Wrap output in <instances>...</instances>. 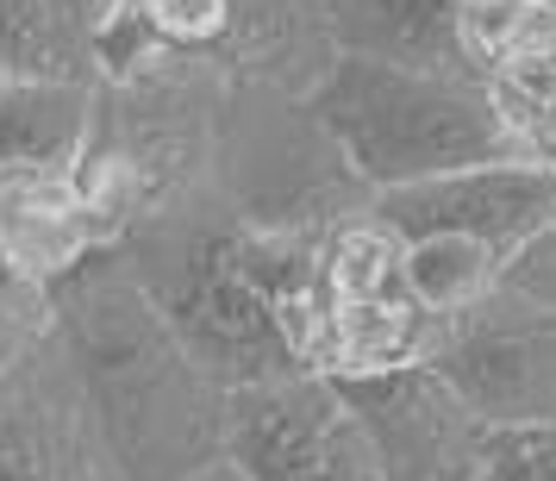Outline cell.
Listing matches in <instances>:
<instances>
[{
    "label": "cell",
    "mask_w": 556,
    "mask_h": 481,
    "mask_svg": "<svg viewBox=\"0 0 556 481\" xmlns=\"http://www.w3.org/2000/svg\"><path fill=\"white\" fill-rule=\"evenodd\" d=\"M313 7L338 51L469 76L456 51V0H313Z\"/></svg>",
    "instance_id": "cell-11"
},
{
    "label": "cell",
    "mask_w": 556,
    "mask_h": 481,
    "mask_svg": "<svg viewBox=\"0 0 556 481\" xmlns=\"http://www.w3.org/2000/svg\"><path fill=\"white\" fill-rule=\"evenodd\" d=\"M56 338L131 481H194L226 456L231 388L181 344L113 251L56 288Z\"/></svg>",
    "instance_id": "cell-1"
},
{
    "label": "cell",
    "mask_w": 556,
    "mask_h": 481,
    "mask_svg": "<svg viewBox=\"0 0 556 481\" xmlns=\"http://www.w3.org/2000/svg\"><path fill=\"white\" fill-rule=\"evenodd\" d=\"M301 101L369 194L501 163V156H531L494 88L451 69H406V63L338 51Z\"/></svg>",
    "instance_id": "cell-2"
},
{
    "label": "cell",
    "mask_w": 556,
    "mask_h": 481,
    "mask_svg": "<svg viewBox=\"0 0 556 481\" xmlns=\"http://www.w3.org/2000/svg\"><path fill=\"white\" fill-rule=\"evenodd\" d=\"M406 288H413V301L426 313H438L451 326V319H463L488 294H501L506 263L488 244H476V238L426 231V238H406Z\"/></svg>",
    "instance_id": "cell-13"
},
{
    "label": "cell",
    "mask_w": 556,
    "mask_h": 481,
    "mask_svg": "<svg viewBox=\"0 0 556 481\" xmlns=\"http://www.w3.org/2000/svg\"><path fill=\"white\" fill-rule=\"evenodd\" d=\"M556 45V0H456V51L476 81Z\"/></svg>",
    "instance_id": "cell-14"
},
{
    "label": "cell",
    "mask_w": 556,
    "mask_h": 481,
    "mask_svg": "<svg viewBox=\"0 0 556 481\" xmlns=\"http://www.w3.org/2000/svg\"><path fill=\"white\" fill-rule=\"evenodd\" d=\"M94 126H101V81H0V169H70L94 144Z\"/></svg>",
    "instance_id": "cell-10"
},
{
    "label": "cell",
    "mask_w": 556,
    "mask_h": 481,
    "mask_svg": "<svg viewBox=\"0 0 556 481\" xmlns=\"http://www.w3.org/2000/svg\"><path fill=\"white\" fill-rule=\"evenodd\" d=\"M0 306H31V313H51L56 294H51V288H38V281H26L13 263H7V251H0Z\"/></svg>",
    "instance_id": "cell-18"
},
{
    "label": "cell",
    "mask_w": 556,
    "mask_h": 481,
    "mask_svg": "<svg viewBox=\"0 0 556 481\" xmlns=\"http://www.w3.org/2000/svg\"><path fill=\"white\" fill-rule=\"evenodd\" d=\"M194 481H256V476L244 469V463H231V456H219V463H206V469H201Z\"/></svg>",
    "instance_id": "cell-19"
},
{
    "label": "cell",
    "mask_w": 556,
    "mask_h": 481,
    "mask_svg": "<svg viewBox=\"0 0 556 481\" xmlns=\"http://www.w3.org/2000/svg\"><path fill=\"white\" fill-rule=\"evenodd\" d=\"M106 7L113 0H0V69L94 81V38Z\"/></svg>",
    "instance_id": "cell-12"
},
{
    "label": "cell",
    "mask_w": 556,
    "mask_h": 481,
    "mask_svg": "<svg viewBox=\"0 0 556 481\" xmlns=\"http://www.w3.org/2000/svg\"><path fill=\"white\" fill-rule=\"evenodd\" d=\"M0 251L26 281L56 294L113 244L81 201L76 169H0Z\"/></svg>",
    "instance_id": "cell-9"
},
{
    "label": "cell",
    "mask_w": 556,
    "mask_h": 481,
    "mask_svg": "<svg viewBox=\"0 0 556 481\" xmlns=\"http://www.w3.org/2000/svg\"><path fill=\"white\" fill-rule=\"evenodd\" d=\"M231 201L219 188H201L188 201L151 213L119 244V263L144 281V294L163 306V319L181 331V344L201 356L226 388L294 376L301 356L281 338L276 313L263 306L251 276L231 251Z\"/></svg>",
    "instance_id": "cell-3"
},
{
    "label": "cell",
    "mask_w": 556,
    "mask_h": 481,
    "mask_svg": "<svg viewBox=\"0 0 556 481\" xmlns=\"http://www.w3.org/2000/svg\"><path fill=\"white\" fill-rule=\"evenodd\" d=\"M0 481H131L56 326L0 381Z\"/></svg>",
    "instance_id": "cell-6"
},
{
    "label": "cell",
    "mask_w": 556,
    "mask_h": 481,
    "mask_svg": "<svg viewBox=\"0 0 556 481\" xmlns=\"http://www.w3.org/2000/svg\"><path fill=\"white\" fill-rule=\"evenodd\" d=\"M401 231V238H426V231H456L476 238L488 251L513 263L556 231V156H501V163H476V169H451L431 181H406L369 201Z\"/></svg>",
    "instance_id": "cell-7"
},
{
    "label": "cell",
    "mask_w": 556,
    "mask_h": 481,
    "mask_svg": "<svg viewBox=\"0 0 556 481\" xmlns=\"http://www.w3.org/2000/svg\"><path fill=\"white\" fill-rule=\"evenodd\" d=\"M56 326V306L51 313H31V306H0V381L13 376Z\"/></svg>",
    "instance_id": "cell-16"
},
{
    "label": "cell",
    "mask_w": 556,
    "mask_h": 481,
    "mask_svg": "<svg viewBox=\"0 0 556 481\" xmlns=\"http://www.w3.org/2000/svg\"><path fill=\"white\" fill-rule=\"evenodd\" d=\"M431 369L488 426H556V306L506 281L501 294L451 319Z\"/></svg>",
    "instance_id": "cell-5"
},
{
    "label": "cell",
    "mask_w": 556,
    "mask_h": 481,
    "mask_svg": "<svg viewBox=\"0 0 556 481\" xmlns=\"http://www.w3.org/2000/svg\"><path fill=\"white\" fill-rule=\"evenodd\" d=\"M513 288H526L531 301H544V306H556V231L551 238H538L519 263H513Z\"/></svg>",
    "instance_id": "cell-17"
},
{
    "label": "cell",
    "mask_w": 556,
    "mask_h": 481,
    "mask_svg": "<svg viewBox=\"0 0 556 481\" xmlns=\"http://www.w3.org/2000/svg\"><path fill=\"white\" fill-rule=\"evenodd\" d=\"M376 438L388 481H469L488 451V419L431 363L338 381Z\"/></svg>",
    "instance_id": "cell-8"
},
{
    "label": "cell",
    "mask_w": 556,
    "mask_h": 481,
    "mask_svg": "<svg viewBox=\"0 0 556 481\" xmlns=\"http://www.w3.org/2000/svg\"><path fill=\"white\" fill-rule=\"evenodd\" d=\"M0 81H7V69H0Z\"/></svg>",
    "instance_id": "cell-20"
},
{
    "label": "cell",
    "mask_w": 556,
    "mask_h": 481,
    "mask_svg": "<svg viewBox=\"0 0 556 481\" xmlns=\"http://www.w3.org/2000/svg\"><path fill=\"white\" fill-rule=\"evenodd\" d=\"M469 481H556V426H494Z\"/></svg>",
    "instance_id": "cell-15"
},
{
    "label": "cell",
    "mask_w": 556,
    "mask_h": 481,
    "mask_svg": "<svg viewBox=\"0 0 556 481\" xmlns=\"http://www.w3.org/2000/svg\"><path fill=\"white\" fill-rule=\"evenodd\" d=\"M226 456L256 481H388L363 413L319 369L231 388Z\"/></svg>",
    "instance_id": "cell-4"
}]
</instances>
